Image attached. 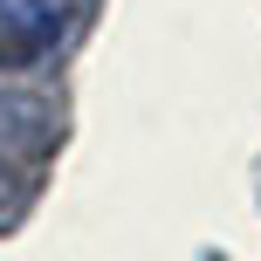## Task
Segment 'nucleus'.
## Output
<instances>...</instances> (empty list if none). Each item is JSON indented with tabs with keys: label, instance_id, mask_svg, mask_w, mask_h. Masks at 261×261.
Returning a JSON list of instances; mask_svg holds the SVG:
<instances>
[{
	"label": "nucleus",
	"instance_id": "obj_1",
	"mask_svg": "<svg viewBox=\"0 0 261 261\" xmlns=\"http://www.w3.org/2000/svg\"><path fill=\"white\" fill-rule=\"evenodd\" d=\"M69 35V0H0V69H35Z\"/></svg>",
	"mask_w": 261,
	"mask_h": 261
}]
</instances>
